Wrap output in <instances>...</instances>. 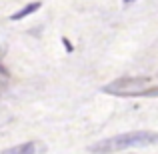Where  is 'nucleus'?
I'll use <instances>...</instances> for the list:
<instances>
[{
	"mask_svg": "<svg viewBox=\"0 0 158 154\" xmlns=\"http://www.w3.org/2000/svg\"><path fill=\"white\" fill-rule=\"evenodd\" d=\"M146 144H158V132L152 130H134L126 134H118L106 138L102 142L90 146V152H112V150H124V148H134V146H146Z\"/></svg>",
	"mask_w": 158,
	"mask_h": 154,
	"instance_id": "obj_1",
	"label": "nucleus"
},
{
	"mask_svg": "<svg viewBox=\"0 0 158 154\" xmlns=\"http://www.w3.org/2000/svg\"><path fill=\"white\" fill-rule=\"evenodd\" d=\"M150 84V78L146 76H124V78H116L114 82L106 84L102 88V92L112 94V96H140Z\"/></svg>",
	"mask_w": 158,
	"mask_h": 154,
	"instance_id": "obj_2",
	"label": "nucleus"
},
{
	"mask_svg": "<svg viewBox=\"0 0 158 154\" xmlns=\"http://www.w3.org/2000/svg\"><path fill=\"white\" fill-rule=\"evenodd\" d=\"M40 8V2H30L28 6H24L22 10H18L16 14H12V20H22L24 16H28V14H32V12H36Z\"/></svg>",
	"mask_w": 158,
	"mask_h": 154,
	"instance_id": "obj_4",
	"label": "nucleus"
},
{
	"mask_svg": "<svg viewBox=\"0 0 158 154\" xmlns=\"http://www.w3.org/2000/svg\"><path fill=\"white\" fill-rule=\"evenodd\" d=\"M42 150H46L44 146H40V144H36V142H26V144H18V146H12V148H6L4 152H8V154H26V152H42Z\"/></svg>",
	"mask_w": 158,
	"mask_h": 154,
	"instance_id": "obj_3",
	"label": "nucleus"
},
{
	"mask_svg": "<svg viewBox=\"0 0 158 154\" xmlns=\"http://www.w3.org/2000/svg\"><path fill=\"white\" fill-rule=\"evenodd\" d=\"M124 2H132V0H124Z\"/></svg>",
	"mask_w": 158,
	"mask_h": 154,
	"instance_id": "obj_6",
	"label": "nucleus"
},
{
	"mask_svg": "<svg viewBox=\"0 0 158 154\" xmlns=\"http://www.w3.org/2000/svg\"><path fill=\"white\" fill-rule=\"evenodd\" d=\"M140 96H148V98H156L158 96V86H154V88H146Z\"/></svg>",
	"mask_w": 158,
	"mask_h": 154,
	"instance_id": "obj_5",
	"label": "nucleus"
}]
</instances>
